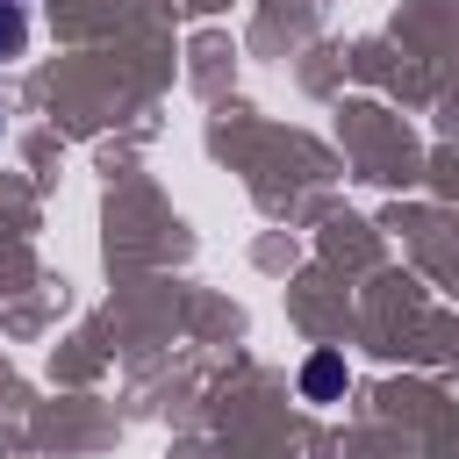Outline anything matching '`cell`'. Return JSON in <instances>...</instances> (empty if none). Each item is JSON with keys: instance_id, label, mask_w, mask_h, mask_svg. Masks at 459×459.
<instances>
[{"instance_id": "obj_1", "label": "cell", "mask_w": 459, "mask_h": 459, "mask_svg": "<svg viewBox=\"0 0 459 459\" xmlns=\"http://www.w3.org/2000/svg\"><path fill=\"white\" fill-rule=\"evenodd\" d=\"M301 394H308V402H337V394H344V359H337V351H316V359L301 366Z\"/></svg>"}, {"instance_id": "obj_2", "label": "cell", "mask_w": 459, "mask_h": 459, "mask_svg": "<svg viewBox=\"0 0 459 459\" xmlns=\"http://www.w3.org/2000/svg\"><path fill=\"white\" fill-rule=\"evenodd\" d=\"M29 50V7L22 0H0V65Z\"/></svg>"}]
</instances>
